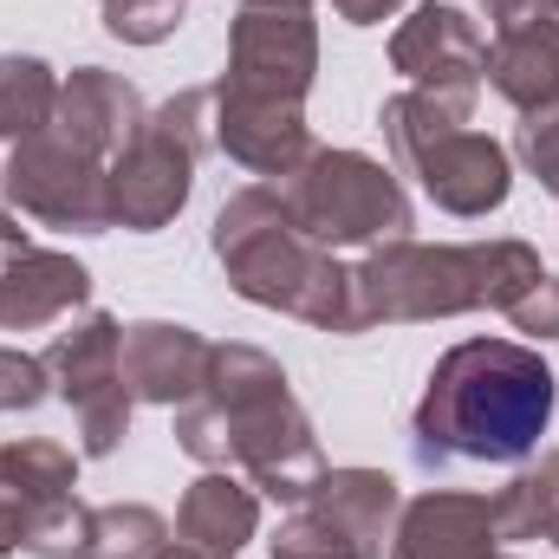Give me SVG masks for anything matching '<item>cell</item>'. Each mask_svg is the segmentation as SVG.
<instances>
[{
  "instance_id": "cell-28",
  "label": "cell",
  "mask_w": 559,
  "mask_h": 559,
  "mask_svg": "<svg viewBox=\"0 0 559 559\" xmlns=\"http://www.w3.org/2000/svg\"><path fill=\"white\" fill-rule=\"evenodd\" d=\"M501 319H508L514 332H527V345H554V338H559V274H554V267L534 280V286L501 312Z\"/></svg>"
},
{
  "instance_id": "cell-17",
  "label": "cell",
  "mask_w": 559,
  "mask_h": 559,
  "mask_svg": "<svg viewBox=\"0 0 559 559\" xmlns=\"http://www.w3.org/2000/svg\"><path fill=\"white\" fill-rule=\"evenodd\" d=\"M92 306V267L59 248H26L0 267V332H46Z\"/></svg>"
},
{
  "instance_id": "cell-23",
  "label": "cell",
  "mask_w": 559,
  "mask_h": 559,
  "mask_svg": "<svg viewBox=\"0 0 559 559\" xmlns=\"http://www.w3.org/2000/svg\"><path fill=\"white\" fill-rule=\"evenodd\" d=\"M176 547V527L143 501H105L85 514V554L79 559H163Z\"/></svg>"
},
{
  "instance_id": "cell-29",
  "label": "cell",
  "mask_w": 559,
  "mask_h": 559,
  "mask_svg": "<svg viewBox=\"0 0 559 559\" xmlns=\"http://www.w3.org/2000/svg\"><path fill=\"white\" fill-rule=\"evenodd\" d=\"M481 13L495 20V33H508V26H534V20H559L554 0H481Z\"/></svg>"
},
{
  "instance_id": "cell-1",
  "label": "cell",
  "mask_w": 559,
  "mask_h": 559,
  "mask_svg": "<svg viewBox=\"0 0 559 559\" xmlns=\"http://www.w3.org/2000/svg\"><path fill=\"white\" fill-rule=\"evenodd\" d=\"M559 384L527 338H462L429 365L417 411H411V455L423 468L449 462H495L514 468L540 449L554 423Z\"/></svg>"
},
{
  "instance_id": "cell-2",
  "label": "cell",
  "mask_w": 559,
  "mask_h": 559,
  "mask_svg": "<svg viewBox=\"0 0 559 559\" xmlns=\"http://www.w3.org/2000/svg\"><path fill=\"white\" fill-rule=\"evenodd\" d=\"M176 449L202 468H235L261 501H306L325 468L312 417L299 411L286 371L261 345H215L209 384L176 411Z\"/></svg>"
},
{
  "instance_id": "cell-16",
  "label": "cell",
  "mask_w": 559,
  "mask_h": 559,
  "mask_svg": "<svg viewBox=\"0 0 559 559\" xmlns=\"http://www.w3.org/2000/svg\"><path fill=\"white\" fill-rule=\"evenodd\" d=\"M501 554V527H495V501L488 495H462V488H429L417 501H404L391 559H495Z\"/></svg>"
},
{
  "instance_id": "cell-11",
  "label": "cell",
  "mask_w": 559,
  "mask_h": 559,
  "mask_svg": "<svg viewBox=\"0 0 559 559\" xmlns=\"http://www.w3.org/2000/svg\"><path fill=\"white\" fill-rule=\"evenodd\" d=\"M0 189L13 202V215L39 222V228H66V235H111V163L85 156L79 143H66L52 124L39 138L13 143L0 163Z\"/></svg>"
},
{
  "instance_id": "cell-15",
  "label": "cell",
  "mask_w": 559,
  "mask_h": 559,
  "mask_svg": "<svg viewBox=\"0 0 559 559\" xmlns=\"http://www.w3.org/2000/svg\"><path fill=\"white\" fill-rule=\"evenodd\" d=\"M150 105L124 72H105V66H72L59 79V111H52V131L66 143H79L85 156L111 163L124 143L143 131Z\"/></svg>"
},
{
  "instance_id": "cell-12",
  "label": "cell",
  "mask_w": 559,
  "mask_h": 559,
  "mask_svg": "<svg viewBox=\"0 0 559 559\" xmlns=\"http://www.w3.org/2000/svg\"><path fill=\"white\" fill-rule=\"evenodd\" d=\"M391 72L411 92H436V98L475 111V98L488 85V39H481V26L462 7L423 0V7H411V20L391 33Z\"/></svg>"
},
{
  "instance_id": "cell-24",
  "label": "cell",
  "mask_w": 559,
  "mask_h": 559,
  "mask_svg": "<svg viewBox=\"0 0 559 559\" xmlns=\"http://www.w3.org/2000/svg\"><path fill=\"white\" fill-rule=\"evenodd\" d=\"M274 559H365L352 547V534L345 527H332L312 501H293V514L280 521V534L267 540Z\"/></svg>"
},
{
  "instance_id": "cell-21",
  "label": "cell",
  "mask_w": 559,
  "mask_h": 559,
  "mask_svg": "<svg viewBox=\"0 0 559 559\" xmlns=\"http://www.w3.org/2000/svg\"><path fill=\"white\" fill-rule=\"evenodd\" d=\"M59 79L39 52H0V143L39 138L59 111Z\"/></svg>"
},
{
  "instance_id": "cell-3",
  "label": "cell",
  "mask_w": 559,
  "mask_h": 559,
  "mask_svg": "<svg viewBox=\"0 0 559 559\" xmlns=\"http://www.w3.org/2000/svg\"><path fill=\"white\" fill-rule=\"evenodd\" d=\"M547 274L540 248L501 241H378L352 261V338L378 325H429L462 312H508Z\"/></svg>"
},
{
  "instance_id": "cell-20",
  "label": "cell",
  "mask_w": 559,
  "mask_h": 559,
  "mask_svg": "<svg viewBox=\"0 0 559 559\" xmlns=\"http://www.w3.org/2000/svg\"><path fill=\"white\" fill-rule=\"evenodd\" d=\"M488 85L521 118L559 105V20H534V26L495 33V46H488Z\"/></svg>"
},
{
  "instance_id": "cell-13",
  "label": "cell",
  "mask_w": 559,
  "mask_h": 559,
  "mask_svg": "<svg viewBox=\"0 0 559 559\" xmlns=\"http://www.w3.org/2000/svg\"><path fill=\"white\" fill-rule=\"evenodd\" d=\"M209 138L228 163H241L248 176H267V182H286L319 150L299 105H248L215 85H209Z\"/></svg>"
},
{
  "instance_id": "cell-5",
  "label": "cell",
  "mask_w": 559,
  "mask_h": 559,
  "mask_svg": "<svg viewBox=\"0 0 559 559\" xmlns=\"http://www.w3.org/2000/svg\"><path fill=\"white\" fill-rule=\"evenodd\" d=\"M468 118H475L468 105H449V98L411 92V85L391 92L384 111H378L397 176H411L423 195L442 215H455V222H481V215H495L514 195V156H508V143L475 131Z\"/></svg>"
},
{
  "instance_id": "cell-8",
  "label": "cell",
  "mask_w": 559,
  "mask_h": 559,
  "mask_svg": "<svg viewBox=\"0 0 559 559\" xmlns=\"http://www.w3.org/2000/svg\"><path fill=\"white\" fill-rule=\"evenodd\" d=\"M85 501H79V449L26 436L0 442V559H79L85 554Z\"/></svg>"
},
{
  "instance_id": "cell-26",
  "label": "cell",
  "mask_w": 559,
  "mask_h": 559,
  "mask_svg": "<svg viewBox=\"0 0 559 559\" xmlns=\"http://www.w3.org/2000/svg\"><path fill=\"white\" fill-rule=\"evenodd\" d=\"M514 156H521V169H527V176L559 202V105L521 118V131H514Z\"/></svg>"
},
{
  "instance_id": "cell-31",
  "label": "cell",
  "mask_w": 559,
  "mask_h": 559,
  "mask_svg": "<svg viewBox=\"0 0 559 559\" xmlns=\"http://www.w3.org/2000/svg\"><path fill=\"white\" fill-rule=\"evenodd\" d=\"M20 222H26V215H13V209H0V267H7L13 254H26V248H33V235H26Z\"/></svg>"
},
{
  "instance_id": "cell-10",
  "label": "cell",
  "mask_w": 559,
  "mask_h": 559,
  "mask_svg": "<svg viewBox=\"0 0 559 559\" xmlns=\"http://www.w3.org/2000/svg\"><path fill=\"white\" fill-rule=\"evenodd\" d=\"M312 79H319V20H312V7L241 0V13L228 26V72L215 79V92L248 98V105H299L306 111Z\"/></svg>"
},
{
  "instance_id": "cell-25",
  "label": "cell",
  "mask_w": 559,
  "mask_h": 559,
  "mask_svg": "<svg viewBox=\"0 0 559 559\" xmlns=\"http://www.w3.org/2000/svg\"><path fill=\"white\" fill-rule=\"evenodd\" d=\"M189 0H105V33L124 46H163L182 26Z\"/></svg>"
},
{
  "instance_id": "cell-33",
  "label": "cell",
  "mask_w": 559,
  "mask_h": 559,
  "mask_svg": "<svg viewBox=\"0 0 559 559\" xmlns=\"http://www.w3.org/2000/svg\"><path fill=\"white\" fill-rule=\"evenodd\" d=\"M286 7H312V0H286Z\"/></svg>"
},
{
  "instance_id": "cell-18",
  "label": "cell",
  "mask_w": 559,
  "mask_h": 559,
  "mask_svg": "<svg viewBox=\"0 0 559 559\" xmlns=\"http://www.w3.org/2000/svg\"><path fill=\"white\" fill-rule=\"evenodd\" d=\"M261 534V488L235 468H202L176 501V540L202 559H235Z\"/></svg>"
},
{
  "instance_id": "cell-6",
  "label": "cell",
  "mask_w": 559,
  "mask_h": 559,
  "mask_svg": "<svg viewBox=\"0 0 559 559\" xmlns=\"http://www.w3.org/2000/svg\"><path fill=\"white\" fill-rule=\"evenodd\" d=\"M202 150H215L209 138V85H189L176 98H163L143 131L118 156H111V228L131 235H156L182 215Z\"/></svg>"
},
{
  "instance_id": "cell-9",
  "label": "cell",
  "mask_w": 559,
  "mask_h": 559,
  "mask_svg": "<svg viewBox=\"0 0 559 559\" xmlns=\"http://www.w3.org/2000/svg\"><path fill=\"white\" fill-rule=\"evenodd\" d=\"M46 371H52V397L72 404L79 417V455H118V442L131 436L138 397L124 391V325L105 306H85L79 319H66V332H52L46 345Z\"/></svg>"
},
{
  "instance_id": "cell-27",
  "label": "cell",
  "mask_w": 559,
  "mask_h": 559,
  "mask_svg": "<svg viewBox=\"0 0 559 559\" xmlns=\"http://www.w3.org/2000/svg\"><path fill=\"white\" fill-rule=\"evenodd\" d=\"M52 397V371L46 358L20 352V345H0V417H20V411H39Z\"/></svg>"
},
{
  "instance_id": "cell-22",
  "label": "cell",
  "mask_w": 559,
  "mask_h": 559,
  "mask_svg": "<svg viewBox=\"0 0 559 559\" xmlns=\"http://www.w3.org/2000/svg\"><path fill=\"white\" fill-rule=\"evenodd\" d=\"M495 527H501V540H547V547H559V449L527 462L495 495Z\"/></svg>"
},
{
  "instance_id": "cell-14",
  "label": "cell",
  "mask_w": 559,
  "mask_h": 559,
  "mask_svg": "<svg viewBox=\"0 0 559 559\" xmlns=\"http://www.w3.org/2000/svg\"><path fill=\"white\" fill-rule=\"evenodd\" d=\"M215 338H202L182 319H138L124 325V391L156 411H182L209 384Z\"/></svg>"
},
{
  "instance_id": "cell-32",
  "label": "cell",
  "mask_w": 559,
  "mask_h": 559,
  "mask_svg": "<svg viewBox=\"0 0 559 559\" xmlns=\"http://www.w3.org/2000/svg\"><path fill=\"white\" fill-rule=\"evenodd\" d=\"M163 559H202V554H195V547H182V540H176V547H169V554H163Z\"/></svg>"
},
{
  "instance_id": "cell-34",
  "label": "cell",
  "mask_w": 559,
  "mask_h": 559,
  "mask_svg": "<svg viewBox=\"0 0 559 559\" xmlns=\"http://www.w3.org/2000/svg\"><path fill=\"white\" fill-rule=\"evenodd\" d=\"M495 559H514V554H495Z\"/></svg>"
},
{
  "instance_id": "cell-30",
  "label": "cell",
  "mask_w": 559,
  "mask_h": 559,
  "mask_svg": "<svg viewBox=\"0 0 559 559\" xmlns=\"http://www.w3.org/2000/svg\"><path fill=\"white\" fill-rule=\"evenodd\" d=\"M332 13L345 26H384L391 13H404V0H332Z\"/></svg>"
},
{
  "instance_id": "cell-35",
  "label": "cell",
  "mask_w": 559,
  "mask_h": 559,
  "mask_svg": "<svg viewBox=\"0 0 559 559\" xmlns=\"http://www.w3.org/2000/svg\"><path fill=\"white\" fill-rule=\"evenodd\" d=\"M554 13H559V0H554Z\"/></svg>"
},
{
  "instance_id": "cell-4",
  "label": "cell",
  "mask_w": 559,
  "mask_h": 559,
  "mask_svg": "<svg viewBox=\"0 0 559 559\" xmlns=\"http://www.w3.org/2000/svg\"><path fill=\"white\" fill-rule=\"evenodd\" d=\"M209 248L248 306H267V312H286L312 332L352 338V267L293 222L280 182L235 189L215 209Z\"/></svg>"
},
{
  "instance_id": "cell-7",
  "label": "cell",
  "mask_w": 559,
  "mask_h": 559,
  "mask_svg": "<svg viewBox=\"0 0 559 559\" xmlns=\"http://www.w3.org/2000/svg\"><path fill=\"white\" fill-rule=\"evenodd\" d=\"M293 222L319 241V248H378L411 235V195L397 182V169H384L365 150H312L286 182H280Z\"/></svg>"
},
{
  "instance_id": "cell-19",
  "label": "cell",
  "mask_w": 559,
  "mask_h": 559,
  "mask_svg": "<svg viewBox=\"0 0 559 559\" xmlns=\"http://www.w3.org/2000/svg\"><path fill=\"white\" fill-rule=\"evenodd\" d=\"M306 501L332 521V527H345L352 534V547L365 559H384L391 554V534H397V514H404V488H397V475H384V468H319V481L306 488Z\"/></svg>"
}]
</instances>
